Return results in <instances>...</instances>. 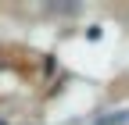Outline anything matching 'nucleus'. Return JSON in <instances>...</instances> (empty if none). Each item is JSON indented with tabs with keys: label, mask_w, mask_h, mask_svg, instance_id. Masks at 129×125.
Masks as SVG:
<instances>
[{
	"label": "nucleus",
	"mask_w": 129,
	"mask_h": 125,
	"mask_svg": "<svg viewBox=\"0 0 129 125\" xmlns=\"http://www.w3.org/2000/svg\"><path fill=\"white\" fill-rule=\"evenodd\" d=\"M0 125H4V121H0Z\"/></svg>",
	"instance_id": "1"
}]
</instances>
